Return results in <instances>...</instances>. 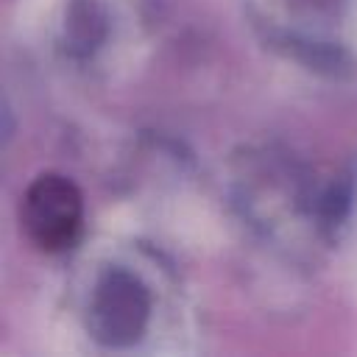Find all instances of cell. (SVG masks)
Returning a JSON list of instances; mask_svg holds the SVG:
<instances>
[{
  "instance_id": "6da1fadb",
  "label": "cell",
  "mask_w": 357,
  "mask_h": 357,
  "mask_svg": "<svg viewBox=\"0 0 357 357\" xmlns=\"http://www.w3.org/2000/svg\"><path fill=\"white\" fill-rule=\"evenodd\" d=\"M20 218L39 248H67L81 229V195L61 176H39L25 192Z\"/></svg>"
},
{
  "instance_id": "7a4b0ae2",
  "label": "cell",
  "mask_w": 357,
  "mask_h": 357,
  "mask_svg": "<svg viewBox=\"0 0 357 357\" xmlns=\"http://www.w3.org/2000/svg\"><path fill=\"white\" fill-rule=\"evenodd\" d=\"M145 296L126 273L109 276L95 301V326L109 340H126L139 332L145 318Z\"/></svg>"
}]
</instances>
